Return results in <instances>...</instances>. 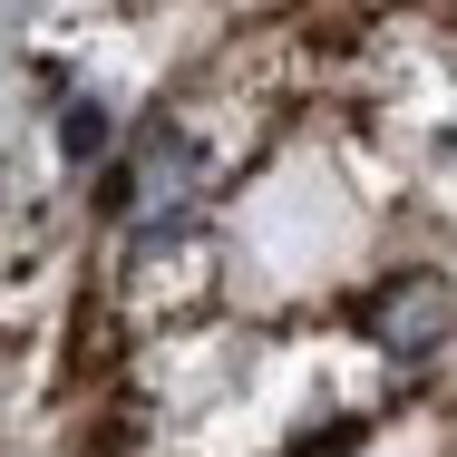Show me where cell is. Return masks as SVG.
<instances>
[{
	"label": "cell",
	"mask_w": 457,
	"mask_h": 457,
	"mask_svg": "<svg viewBox=\"0 0 457 457\" xmlns=\"http://www.w3.org/2000/svg\"><path fill=\"white\" fill-rule=\"evenodd\" d=\"M448 321H457V302H448V282H389L379 302H370V341L389 351V361H419V351H438L448 341Z\"/></svg>",
	"instance_id": "6da1fadb"
},
{
	"label": "cell",
	"mask_w": 457,
	"mask_h": 457,
	"mask_svg": "<svg viewBox=\"0 0 457 457\" xmlns=\"http://www.w3.org/2000/svg\"><path fill=\"white\" fill-rule=\"evenodd\" d=\"M195 176H204V146H195V137H156V156H146V176H137V204H146V214H166Z\"/></svg>",
	"instance_id": "7a4b0ae2"
},
{
	"label": "cell",
	"mask_w": 457,
	"mask_h": 457,
	"mask_svg": "<svg viewBox=\"0 0 457 457\" xmlns=\"http://www.w3.org/2000/svg\"><path fill=\"white\" fill-rule=\"evenodd\" d=\"M59 146H69V156H97V146H107V107H97V97H79V107L59 117Z\"/></svg>",
	"instance_id": "3957f363"
}]
</instances>
